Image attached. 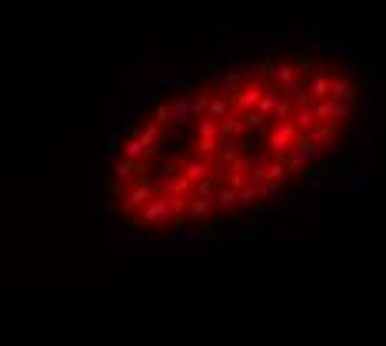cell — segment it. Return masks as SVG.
I'll return each instance as SVG.
<instances>
[{
  "label": "cell",
  "mask_w": 386,
  "mask_h": 346,
  "mask_svg": "<svg viewBox=\"0 0 386 346\" xmlns=\"http://www.w3.org/2000/svg\"><path fill=\"white\" fill-rule=\"evenodd\" d=\"M376 83L356 50L267 40L140 96L96 163V203L147 250L256 236L356 150Z\"/></svg>",
  "instance_id": "cell-1"
}]
</instances>
